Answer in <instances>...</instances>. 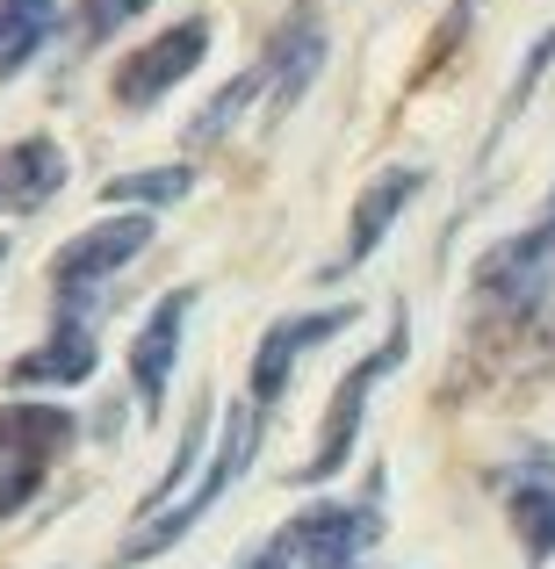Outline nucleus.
<instances>
[{"mask_svg":"<svg viewBox=\"0 0 555 569\" xmlns=\"http://www.w3.org/2000/svg\"><path fill=\"white\" fill-rule=\"evenodd\" d=\"M202 51H209V22H181V29H167V37H152L145 51L123 58L116 101H123V109H152L159 94H174V87L202 66Z\"/></svg>","mask_w":555,"mask_h":569,"instance_id":"obj_6","label":"nucleus"},{"mask_svg":"<svg viewBox=\"0 0 555 569\" xmlns=\"http://www.w3.org/2000/svg\"><path fill=\"white\" fill-rule=\"evenodd\" d=\"M152 0H80V29L87 37H116V29L130 22V14H145Z\"/></svg>","mask_w":555,"mask_h":569,"instance_id":"obj_18","label":"nucleus"},{"mask_svg":"<svg viewBox=\"0 0 555 569\" xmlns=\"http://www.w3.org/2000/svg\"><path fill=\"white\" fill-rule=\"evenodd\" d=\"M469 8H476V0H455V22H469Z\"/></svg>","mask_w":555,"mask_h":569,"instance_id":"obj_19","label":"nucleus"},{"mask_svg":"<svg viewBox=\"0 0 555 569\" xmlns=\"http://www.w3.org/2000/svg\"><path fill=\"white\" fill-rule=\"evenodd\" d=\"M548 66H555V29H542V37H534V51H527V66H519V80H513V101H505V116L527 109V94L542 87V72H548Z\"/></svg>","mask_w":555,"mask_h":569,"instance_id":"obj_17","label":"nucleus"},{"mask_svg":"<svg viewBox=\"0 0 555 569\" xmlns=\"http://www.w3.org/2000/svg\"><path fill=\"white\" fill-rule=\"evenodd\" d=\"M505 512H513V533L527 548V562H548L555 556V461L534 455L527 469L505 476Z\"/></svg>","mask_w":555,"mask_h":569,"instance_id":"obj_11","label":"nucleus"},{"mask_svg":"<svg viewBox=\"0 0 555 569\" xmlns=\"http://www.w3.org/2000/svg\"><path fill=\"white\" fill-rule=\"evenodd\" d=\"M354 325V303H339V310H310V318H281V325H267V339H260V353H252V403H275L281 389H289V368L304 361L318 339H339Z\"/></svg>","mask_w":555,"mask_h":569,"instance_id":"obj_7","label":"nucleus"},{"mask_svg":"<svg viewBox=\"0 0 555 569\" xmlns=\"http://www.w3.org/2000/svg\"><path fill=\"white\" fill-rule=\"evenodd\" d=\"M0 260H8V238H0Z\"/></svg>","mask_w":555,"mask_h":569,"instance_id":"obj_20","label":"nucleus"},{"mask_svg":"<svg viewBox=\"0 0 555 569\" xmlns=\"http://www.w3.org/2000/svg\"><path fill=\"white\" fill-rule=\"evenodd\" d=\"M72 447V411L66 403H8L0 411V519H14L37 498L43 469Z\"/></svg>","mask_w":555,"mask_h":569,"instance_id":"obj_3","label":"nucleus"},{"mask_svg":"<svg viewBox=\"0 0 555 569\" xmlns=\"http://www.w3.org/2000/svg\"><path fill=\"white\" fill-rule=\"evenodd\" d=\"M145 246H152V217H109V223H95V231H80V238H72V246L51 260L58 296H66V303L95 296L101 281H109L116 267H130Z\"/></svg>","mask_w":555,"mask_h":569,"instance_id":"obj_5","label":"nucleus"},{"mask_svg":"<svg viewBox=\"0 0 555 569\" xmlns=\"http://www.w3.org/2000/svg\"><path fill=\"white\" fill-rule=\"evenodd\" d=\"M51 29H58L51 0H0V80H14L51 43Z\"/></svg>","mask_w":555,"mask_h":569,"instance_id":"obj_14","label":"nucleus"},{"mask_svg":"<svg viewBox=\"0 0 555 569\" xmlns=\"http://www.w3.org/2000/svg\"><path fill=\"white\" fill-rule=\"evenodd\" d=\"M252 447H260V403L246 397V403H238L231 418H224V447H217V461H209V469L195 476V490H188V498H167L159 512H145V527H138V533L123 541V562H152V556H167V548L181 541V533L195 527V519H202L209 505H217L224 490H231L238 476H246Z\"/></svg>","mask_w":555,"mask_h":569,"instance_id":"obj_2","label":"nucleus"},{"mask_svg":"<svg viewBox=\"0 0 555 569\" xmlns=\"http://www.w3.org/2000/svg\"><path fill=\"white\" fill-rule=\"evenodd\" d=\"M375 533H383V483L361 505H310V512H296L246 569H361Z\"/></svg>","mask_w":555,"mask_h":569,"instance_id":"obj_1","label":"nucleus"},{"mask_svg":"<svg viewBox=\"0 0 555 569\" xmlns=\"http://www.w3.org/2000/svg\"><path fill=\"white\" fill-rule=\"evenodd\" d=\"M58 188H66V152H58L51 138H22V144L0 152V209H8V217L43 209Z\"/></svg>","mask_w":555,"mask_h":569,"instance_id":"obj_12","label":"nucleus"},{"mask_svg":"<svg viewBox=\"0 0 555 569\" xmlns=\"http://www.w3.org/2000/svg\"><path fill=\"white\" fill-rule=\"evenodd\" d=\"M404 347H412V332H404V318L389 325V339L368 353L361 368H354L347 382L333 389V411H325V432H318V455L296 469V483H325V476H339L347 469V455H354V440H361V411H368V389L389 376V368L404 361Z\"/></svg>","mask_w":555,"mask_h":569,"instance_id":"obj_4","label":"nucleus"},{"mask_svg":"<svg viewBox=\"0 0 555 569\" xmlns=\"http://www.w3.org/2000/svg\"><path fill=\"white\" fill-rule=\"evenodd\" d=\"M418 188H426V173H418V167H389V173H375V181L361 188V202H354V223H347V252H339V260L325 267V274H333V281H339V274H354V267H361L368 252L383 246V231H389V223L404 217V202H412Z\"/></svg>","mask_w":555,"mask_h":569,"instance_id":"obj_9","label":"nucleus"},{"mask_svg":"<svg viewBox=\"0 0 555 569\" xmlns=\"http://www.w3.org/2000/svg\"><path fill=\"white\" fill-rule=\"evenodd\" d=\"M188 303H195V289L159 296V310L145 318L138 347H130V382H138V403H145V411H159V403H167V376H174V353H181Z\"/></svg>","mask_w":555,"mask_h":569,"instance_id":"obj_10","label":"nucleus"},{"mask_svg":"<svg viewBox=\"0 0 555 569\" xmlns=\"http://www.w3.org/2000/svg\"><path fill=\"white\" fill-rule=\"evenodd\" d=\"M260 94H267V66L238 72V80L224 87V94H217V101H209V109H202V116H195V123H188V138H195V144H217L224 130H231V123H238V116H246V109H252V101H260Z\"/></svg>","mask_w":555,"mask_h":569,"instance_id":"obj_15","label":"nucleus"},{"mask_svg":"<svg viewBox=\"0 0 555 569\" xmlns=\"http://www.w3.org/2000/svg\"><path fill=\"white\" fill-rule=\"evenodd\" d=\"M188 188H195L188 167H152V173H123V181H109L101 194H109V202H181Z\"/></svg>","mask_w":555,"mask_h":569,"instance_id":"obj_16","label":"nucleus"},{"mask_svg":"<svg viewBox=\"0 0 555 569\" xmlns=\"http://www.w3.org/2000/svg\"><path fill=\"white\" fill-rule=\"evenodd\" d=\"M267 116H289L296 101L310 94V80H318V66H325V29H318V14L310 8H296L289 22L267 37Z\"/></svg>","mask_w":555,"mask_h":569,"instance_id":"obj_8","label":"nucleus"},{"mask_svg":"<svg viewBox=\"0 0 555 569\" xmlns=\"http://www.w3.org/2000/svg\"><path fill=\"white\" fill-rule=\"evenodd\" d=\"M87 376H95V332H87L80 318H66L37 353H22V361L8 368V382H22V389H37V382H87Z\"/></svg>","mask_w":555,"mask_h":569,"instance_id":"obj_13","label":"nucleus"}]
</instances>
